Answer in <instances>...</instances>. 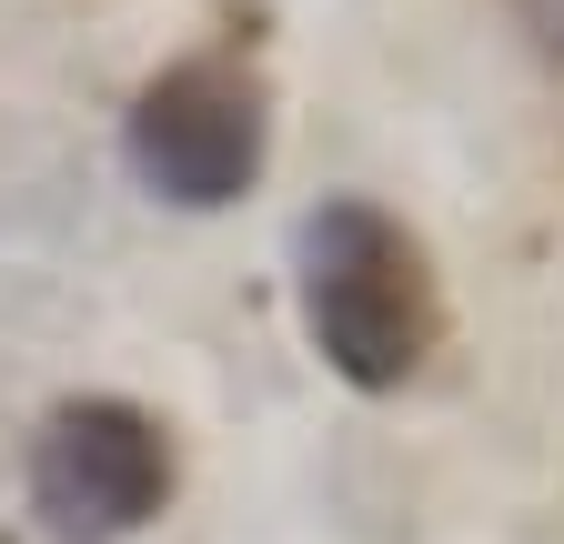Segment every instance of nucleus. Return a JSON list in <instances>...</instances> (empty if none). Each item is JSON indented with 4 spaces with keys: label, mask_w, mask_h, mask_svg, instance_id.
Segmentation results:
<instances>
[{
    "label": "nucleus",
    "mask_w": 564,
    "mask_h": 544,
    "mask_svg": "<svg viewBox=\"0 0 564 544\" xmlns=\"http://www.w3.org/2000/svg\"><path fill=\"white\" fill-rule=\"evenodd\" d=\"M172 424L121 393L51 403L31 434V514L51 544H121L172 504Z\"/></svg>",
    "instance_id": "7ed1b4c3"
},
{
    "label": "nucleus",
    "mask_w": 564,
    "mask_h": 544,
    "mask_svg": "<svg viewBox=\"0 0 564 544\" xmlns=\"http://www.w3.org/2000/svg\"><path fill=\"white\" fill-rule=\"evenodd\" d=\"M121 152H131V182L162 192L172 213H223L262 182V152H272V91L223 51H192L172 72H152L121 111Z\"/></svg>",
    "instance_id": "f03ea898"
},
{
    "label": "nucleus",
    "mask_w": 564,
    "mask_h": 544,
    "mask_svg": "<svg viewBox=\"0 0 564 544\" xmlns=\"http://www.w3.org/2000/svg\"><path fill=\"white\" fill-rule=\"evenodd\" d=\"M293 283H303V333L352 393H403L444 344V283L423 242L383 202H313L293 232Z\"/></svg>",
    "instance_id": "f257e3e1"
}]
</instances>
